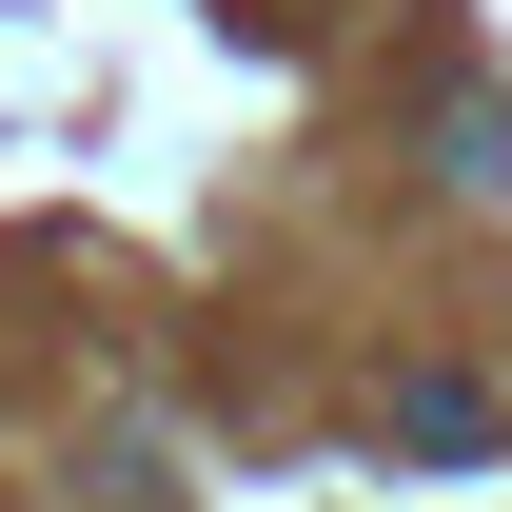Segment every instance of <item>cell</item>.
<instances>
[{"label": "cell", "instance_id": "obj_1", "mask_svg": "<svg viewBox=\"0 0 512 512\" xmlns=\"http://www.w3.org/2000/svg\"><path fill=\"white\" fill-rule=\"evenodd\" d=\"M375 434H394V453H493V375H394Z\"/></svg>", "mask_w": 512, "mask_h": 512}]
</instances>
